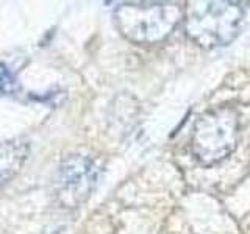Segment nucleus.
I'll return each mask as SVG.
<instances>
[{
  "label": "nucleus",
  "instance_id": "obj_2",
  "mask_svg": "<svg viewBox=\"0 0 250 234\" xmlns=\"http://www.w3.org/2000/svg\"><path fill=\"white\" fill-rule=\"evenodd\" d=\"M242 2H191L185 11V28L191 41L203 49L229 45L244 20Z\"/></svg>",
  "mask_w": 250,
  "mask_h": 234
},
{
  "label": "nucleus",
  "instance_id": "obj_3",
  "mask_svg": "<svg viewBox=\"0 0 250 234\" xmlns=\"http://www.w3.org/2000/svg\"><path fill=\"white\" fill-rule=\"evenodd\" d=\"M239 139V114L231 106H217L203 113L194 123L191 150L202 166H214L225 159Z\"/></svg>",
  "mask_w": 250,
  "mask_h": 234
},
{
  "label": "nucleus",
  "instance_id": "obj_4",
  "mask_svg": "<svg viewBox=\"0 0 250 234\" xmlns=\"http://www.w3.org/2000/svg\"><path fill=\"white\" fill-rule=\"evenodd\" d=\"M99 179V167L91 158L72 155L62 161L57 174V198L64 208H77L92 194Z\"/></svg>",
  "mask_w": 250,
  "mask_h": 234
},
{
  "label": "nucleus",
  "instance_id": "obj_5",
  "mask_svg": "<svg viewBox=\"0 0 250 234\" xmlns=\"http://www.w3.org/2000/svg\"><path fill=\"white\" fill-rule=\"evenodd\" d=\"M30 155V142L11 139L0 142V189L19 174Z\"/></svg>",
  "mask_w": 250,
  "mask_h": 234
},
{
  "label": "nucleus",
  "instance_id": "obj_6",
  "mask_svg": "<svg viewBox=\"0 0 250 234\" xmlns=\"http://www.w3.org/2000/svg\"><path fill=\"white\" fill-rule=\"evenodd\" d=\"M16 89V80L13 74L8 70L6 67H3L2 74H0V92L2 94H11Z\"/></svg>",
  "mask_w": 250,
  "mask_h": 234
},
{
  "label": "nucleus",
  "instance_id": "obj_1",
  "mask_svg": "<svg viewBox=\"0 0 250 234\" xmlns=\"http://www.w3.org/2000/svg\"><path fill=\"white\" fill-rule=\"evenodd\" d=\"M183 18V5L175 2H128L114 11L117 30L135 44L164 41Z\"/></svg>",
  "mask_w": 250,
  "mask_h": 234
}]
</instances>
